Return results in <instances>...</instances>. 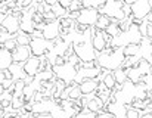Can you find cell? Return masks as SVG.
<instances>
[{"label":"cell","instance_id":"obj_1","mask_svg":"<svg viewBox=\"0 0 152 118\" xmlns=\"http://www.w3.org/2000/svg\"><path fill=\"white\" fill-rule=\"evenodd\" d=\"M126 59L124 47H108L103 52L98 53L96 63L105 71H115L123 66V62Z\"/></svg>","mask_w":152,"mask_h":118},{"label":"cell","instance_id":"obj_2","mask_svg":"<svg viewBox=\"0 0 152 118\" xmlns=\"http://www.w3.org/2000/svg\"><path fill=\"white\" fill-rule=\"evenodd\" d=\"M99 13L106 15L108 18H111L112 21H117V22H121L127 18L123 12V1H120V0H106L105 4L99 9Z\"/></svg>","mask_w":152,"mask_h":118},{"label":"cell","instance_id":"obj_3","mask_svg":"<svg viewBox=\"0 0 152 118\" xmlns=\"http://www.w3.org/2000/svg\"><path fill=\"white\" fill-rule=\"evenodd\" d=\"M53 69V74L56 78L62 80L66 86L72 84L74 80H75V75H77V66L69 63V62H65L62 65H53L52 66Z\"/></svg>","mask_w":152,"mask_h":118},{"label":"cell","instance_id":"obj_4","mask_svg":"<svg viewBox=\"0 0 152 118\" xmlns=\"http://www.w3.org/2000/svg\"><path fill=\"white\" fill-rule=\"evenodd\" d=\"M99 9H95V7H83L80 12H78V16L75 19V22L78 25H83L86 28H90V27H95L96 25V21L99 18Z\"/></svg>","mask_w":152,"mask_h":118},{"label":"cell","instance_id":"obj_5","mask_svg":"<svg viewBox=\"0 0 152 118\" xmlns=\"http://www.w3.org/2000/svg\"><path fill=\"white\" fill-rule=\"evenodd\" d=\"M55 46V43L50 40H46L45 37H39V39H31L30 43V49H31V55L33 56H45L49 53L52 47Z\"/></svg>","mask_w":152,"mask_h":118},{"label":"cell","instance_id":"obj_6","mask_svg":"<svg viewBox=\"0 0 152 118\" xmlns=\"http://www.w3.org/2000/svg\"><path fill=\"white\" fill-rule=\"evenodd\" d=\"M152 10L151 0H136L132 4V16L136 21H143L148 18V15Z\"/></svg>","mask_w":152,"mask_h":118},{"label":"cell","instance_id":"obj_7","mask_svg":"<svg viewBox=\"0 0 152 118\" xmlns=\"http://www.w3.org/2000/svg\"><path fill=\"white\" fill-rule=\"evenodd\" d=\"M43 37L46 40H50V42H55L56 39H59L61 36V31H62V25H61V19L56 18L53 21H48L45 22V27H43Z\"/></svg>","mask_w":152,"mask_h":118},{"label":"cell","instance_id":"obj_8","mask_svg":"<svg viewBox=\"0 0 152 118\" xmlns=\"http://www.w3.org/2000/svg\"><path fill=\"white\" fill-rule=\"evenodd\" d=\"M109 42H111L109 36L105 31H99L96 28L93 30V33H92V44H93V47H95V50L98 53H101V52H103L106 49Z\"/></svg>","mask_w":152,"mask_h":118},{"label":"cell","instance_id":"obj_9","mask_svg":"<svg viewBox=\"0 0 152 118\" xmlns=\"http://www.w3.org/2000/svg\"><path fill=\"white\" fill-rule=\"evenodd\" d=\"M3 30L9 34H16L18 31H21V19H19V15H15V13H7L3 24H1Z\"/></svg>","mask_w":152,"mask_h":118},{"label":"cell","instance_id":"obj_10","mask_svg":"<svg viewBox=\"0 0 152 118\" xmlns=\"http://www.w3.org/2000/svg\"><path fill=\"white\" fill-rule=\"evenodd\" d=\"M31 56L33 55H31L30 46H16L12 50V58H13V62L16 63H25Z\"/></svg>","mask_w":152,"mask_h":118},{"label":"cell","instance_id":"obj_11","mask_svg":"<svg viewBox=\"0 0 152 118\" xmlns=\"http://www.w3.org/2000/svg\"><path fill=\"white\" fill-rule=\"evenodd\" d=\"M24 71L28 77H36L42 71V60L39 56H31L24 63Z\"/></svg>","mask_w":152,"mask_h":118},{"label":"cell","instance_id":"obj_12","mask_svg":"<svg viewBox=\"0 0 152 118\" xmlns=\"http://www.w3.org/2000/svg\"><path fill=\"white\" fill-rule=\"evenodd\" d=\"M56 105L55 101L49 99H43L40 102H34L33 103V114L34 115H39V114H50L52 108Z\"/></svg>","mask_w":152,"mask_h":118},{"label":"cell","instance_id":"obj_13","mask_svg":"<svg viewBox=\"0 0 152 118\" xmlns=\"http://www.w3.org/2000/svg\"><path fill=\"white\" fill-rule=\"evenodd\" d=\"M80 90L83 95H95L98 92V87H99V80L98 78H87V80H83L80 84H78Z\"/></svg>","mask_w":152,"mask_h":118},{"label":"cell","instance_id":"obj_14","mask_svg":"<svg viewBox=\"0 0 152 118\" xmlns=\"http://www.w3.org/2000/svg\"><path fill=\"white\" fill-rule=\"evenodd\" d=\"M13 63V58H12V52L1 47L0 49V71L9 69L10 65Z\"/></svg>","mask_w":152,"mask_h":118},{"label":"cell","instance_id":"obj_15","mask_svg":"<svg viewBox=\"0 0 152 118\" xmlns=\"http://www.w3.org/2000/svg\"><path fill=\"white\" fill-rule=\"evenodd\" d=\"M9 72H10V77L13 81H18V80H24L27 77L25 71H24V63H16L13 62L9 68Z\"/></svg>","mask_w":152,"mask_h":118},{"label":"cell","instance_id":"obj_16","mask_svg":"<svg viewBox=\"0 0 152 118\" xmlns=\"http://www.w3.org/2000/svg\"><path fill=\"white\" fill-rule=\"evenodd\" d=\"M103 108H105V103L102 102V99L98 95L96 96H92L90 101H89V103H87V106H86L87 111L95 112V114H99L101 111H103Z\"/></svg>","mask_w":152,"mask_h":118},{"label":"cell","instance_id":"obj_17","mask_svg":"<svg viewBox=\"0 0 152 118\" xmlns=\"http://www.w3.org/2000/svg\"><path fill=\"white\" fill-rule=\"evenodd\" d=\"M98 80H101L102 83L106 86V89L109 90H114L115 86H117V81L114 78V74L112 72H106V71H102V74L98 77Z\"/></svg>","mask_w":152,"mask_h":118},{"label":"cell","instance_id":"obj_18","mask_svg":"<svg viewBox=\"0 0 152 118\" xmlns=\"http://www.w3.org/2000/svg\"><path fill=\"white\" fill-rule=\"evenodd\" d=\"M126 72H127V77H129V80H130L132 83H134V84L140 83V81H142V78H143V75H142V72L139 71V68H137V66L126 68Z\"/></svg>","mask_w":152,"mask_h":118},{"label":"cell","instance_id":"obj_19","mask_svg":"<svg viewBox=\"0 0 152 118\" xmlns=\"http://www.w3.org/2000/svg\"><path fill=\"white\" fill-rule=\"evenodd\" d=\"M15 39H16L18 46H30V43H31V34H27L24 31H18Z\"/></svg>","mask_w":152,"mask_h":118},{"label":"cell","instance_id":"obj_20","mask_svg":"<svg viewBox=\"0 0 152 118\" xmlns=\"http://www.w3.org/2000/svg\"><path fill=\"white\" fill-rule=\"evenodd\" d=\"M112 22V19L111 18H108L106 15H99V18H98V21H96V25H95V28L96 30H99V31H105L108 27H109V24Z\"/></svg>","mask_w":152,"mask_h":118},{"label":"cell","instance_id":"obj_21","mask_svg":"<svg viewBox=\"0 0 152 118\" xmlns=\"http://www.w3.org/2000/svg\"><path fill=\"white\" fill-rule=\"evenodd\" d=\"M112 74H114V78H115L117 84H124V83L129 80L127 72H126V69H124V68H118V69H115Z\"/></svg>","mask_w":152,"mask_h":118},{"label":"cell","instance_id":"obj_22","mask_svg":"<svg viewBox=\"0 0 152 118\" xmlns=\"http://www.w3.org/2000/svg\"><path fill=\"white\" fill-rule=\"evenodd\" d=\"M50 115L53 118H69V115L66 114V111L59 105V103H56L53 108H52V111H50Z\"/></svg>","mask_w":152,"mask_h":118},{"label":"cell","instance_id":"obj_23","mask_svg":"<svg viewBox=\"0 0 152 118\" xmlns=\"http://www.w3.org/2000/svg\"><path fill=\"white\" fill-rule=\"evenodd\" d=\"M105 33L112 39V37H115V36H118L120 33H121V28H120V24L117 22V21H112L111 24H109V27L105 30Z\"/></svg>","mask_w":152,"mask_h":118},{"label":"cell","instance_id":"obj_24","mask_svg":"<svg viewBox=\"0 0 152 118\" xmlns=\"http://www.w3.org/2000/svg\"><path fill=\"white\" fill-rule=\"evenodd\" d=\"M139 53H140V44H129V46L124 47V55L126 56H136Z\"/></svg>","mask_w":152,"mask_h":118},{"label":"cell","instance_id":"obj_25","mask_svg":"<svg viewBox=\"0 0 152 118\" xmlns=\"http://www.w3.org/2000/svg\"><path fill=\"white\" fill-rule=\"evenodd\" d=\"M137 68H139V71L142 72V75H148V74L152 72V65L148 60H145V59H140V60H139Z\"/></svg>","mask_w":152,"mask_h":118},{"label":"cell","instance_id":"obj_26","mask_svg":"<svg viewBox=\"0 0 152 118\" xmlns=\"http://www.w3.org/2000/svg\"><path fill=\"white\" fill-rule=\"evenodd\" d=\"M52 12L55 13L56 18H65V16H68V9L62 7L59 3L55 4V6H52Z\"/></svg>","mask_w":152,"mask_h":118},{"label":"cell","instance_id":"obj_27","mask_svg":"<svg viewBox=\"0 0 152 118\" xmlns=\"http://www.w3.org/2000/svg\"><path fill=\"white\" fill-rule=\"evenodd\" d=\"M126 118H140V111H137V109H134L132 106H127Z\"/></svg>","mask_w":152,"mask_h":118},{"label":"cell","instance_id":"obj_28","mask_svg":"<svg viewBox=\"0 0 152 118\" xmlns=\"http://www.w3.org/2000/svg\"><path fill=\"white\" fill-rule=\"evenodd\" d=\"M148 27H149L148 19L140 21V24H139V30H140V33H142V36H143V37H148Z\"/></svg>","mask_w":152,"mask_h":118},{"label":"cell","instance_id":"obj_29","mask_svg":"<svg viewBox=\"0 0 152 118\" xmlns=\"http://www.w3.org/2000/svg\"><path fill=\"white\" fill-rule=\"evenodd\" d=\"M16 46H18L16 39H10V40H7V42H4V43H3V47H4V49H7V50H10V52H12Z\"/></svg>","mask_w":152,"mask_h":118},{"label":"cell","instance_id":"obj_30","mask_svg":"<svg viewBox=\"0 0 152 118\" xmlns=\"http://www.w3.org/2000/svg\"><path fill=\"white\" fill-rule=\"evenodd\" d=\"M77 118H98V114L90 112V111H81L80 114H77Z\"/></svg>","mask_w":152,"mask_h":118},{"label":"cell","instance_id":"obj_31","mask_svg":"<svg viewBox=\"0 0 152 118\" xmlns=\"http://www.w3.org/2000/svg\"><path fill=\"white\" fill-rule=\"evenodd\" d=\"M98 118H117L114 114H111L109 111H101L98 114Z\"/></svg>","mask_w":152,"mask_h":118},{"label":"cell","instance_id":"obj_32","mask_svg":"<svg viewBox=\"0 0 152 118\" xmlns=\"http://www.w3.org/2000/svg\"><path fill=\"white\" fill-rule=\"evenodd\" d=\"M123 12H124V15H126L127 18H130V15H132V6L123 3Z\"/></svg>","mask_w":152,"mask_h":118},{"label":"cell","instance_id":"obj_33","mask_svg":"<svg viewBox=\"0 0 152 118\" xmlns=\"http://www.w3.org/2000/svg\"><path fill=\"white\" fill-rule=\"evenodd\" d=\"M59 4H61L62 7L68 9V7H69V4H71V0H59Z\"/></svg>","mask_w":152,"mask_h":118},{"label":"cell","instance_id":"obj_34","mask_svg":"<svg viewBox=\"0 0 152 118\" xmlns=\"http://www.w3.org/2000/svg\"><path fill=\"white\" fill-rule=\"evenodd\" d=\"M43 3L45 4H48V6H55V4H58L59 3V0H43Z\"/></svg>","mask_w":152,"mask_h":118},{"label":"cell","instance_id":"obj_35","mask_svg":"<svg viewBox=\"0 0 152 118\" xmlns=\"http://www.w3.org/2000/svg\"><path fill=\"white\" fill-rule=\"evenodd\" d=\"M140 118H152V111H146V112H143Z\"/></svg>","mask_w":152,"mask_h":118},{"label":"cell","instance_id":"obj_36","mask_svg":"<svg viewBox=\"0 0 152 118\" xmlns=\"http://www.w3.org/2000/svg\"><path fill=\"white\" fill-rule=\"evenodd\" d=\"M34 118H53L50 114H39V115H36Z\"/></svg>","mask_w":152,"mask_h":118},{"label":"cell","instance_id":"obj_37","mask_svg":"<svg viewBox=\"0 0 152 118\" xmlns=\"http://www.w3.org/2000/svg\"><path fill=\"white\" fill-rule=\"evenodd\" d=\"M148 101H149V108L152 109V90H149V93H148Z\"/></svg>","mask_w":152,"mask_h":118},{"label":"cell","instance_id":"obj_38","mask_svg":"<svg viewBox=\"0 0 152 118\" xmlns=\"http://www.w3.org/2000/svg\"><path fill=\"white\" fill-rule=\"evenodd\" d=\"M6 80V75H4V71H0V84Z\"/></svg>","mask_w":152,"mask_h":118},{"label":"cell","instance_id":"obj_39","mask_svg":"<svg viewBox=\"0 0 152 118\" xmlns=\"http://www.w3.org/2000/svg\"><path fill=\"white\" fill-rule=\"evenodd\" d=\"M134 1H136V0H123V3H124V4H129V6H132Z\"/></svg>","mask_w":152,"mask_h":118},{"label":"cell","instance_id":"obj_40","mask_svg":"<svg viewBox=\"0 0 152 118\" xmlns=\"http://www.w3.org/2000/svg\"><path fill=\"white\" fill-rule=\"evenodd\" d=\"M4 18H6V13H0V27H1V24H3Z\"/></svg>","mask_w":152,"mask_h":118},{"label":"cell","instance_id":"obj_41","mask_svg":"<svg viewBox=\"0 0 152 118\" xmlns=\"http://www.w3.org/2000/svg\"><path fill=\"white\" fill-rule=\"evenodd\" d=\"M148 37H151L152 39V25L149 24V27H148Z\"/></svg>","mask_w":152,"mask_h":118},{"label":"cell","instance_id":"obj_42","mask_svg":"<svg viewBox=\"0 0 152 118\" xmlns=\"http://www.w3.org/2000/svg\"><path fill=\"white\" fill-rule=\"evenodd\" d=\"M146 19H148V22H149V24L152 25V10H151V13L148 15V18H146Z\"/></svg>","mask_w":152,"mask_h":118},{"label":"cell","instance_id":"obj_43","mask_svg":"<svg viewBox=\"0 0 152 118\" xmlns=\"http://www.w3.org/2000/svg\"><path fill=\"white\" fill-rule=\"evenodd\" d=\"M3 93H4V89H3V86L0 84V95H3Z\"/></svg>","mask_w":152,"mask_h":118},{"label":"cell","instance_id":"obj_44","mask_svg":"<svg viewBox=\"0 0 152 118\" xmlns=\"http://www.w3.org/2000/svg\"><path fill=\"white\" fill-rule=\"evenodd\" d=\"M13 118H24V117H22V115H15Z\"/></svg>","mask_w":152,"mask_h":118},{"label":"cell","instance_id":"obj_45","mask_svg":"<svg viewBox=\"0 0 152 118\" xmlns=\"http://www.w3.org/2000/svg\"><path fill=\"white\" fill-rule=\"evenodd\" d=\"M1 1H6V0H1Z\"/></svg>","mask_w":152,"mask_h":118},{"label":"cell","instance_id":"obj_46","mask_svg":"<svg viewBox=\"0 0 152 118\" xmlns=\"http://www.w3.org/2000/svg\"><path fill=\"white\" fill-rule=\"evenodd\" d=\"M74 118H77V115H75V117H74Z\"/></svg>","mask_w":152,"mask_h":118},{"label":"cell","instance_id":"obj_47","mask_svg":"<svg viewBox=\"0 0 152 118\" xmlns=\"http://www.w3.org/2000/svg\"><path fill=\"white\" fill-rule=\"evenodd\" d=\"M151 3H152V0H151Z\"/></svg>","mask_w":152,"mask_h":118}]
</instances>
